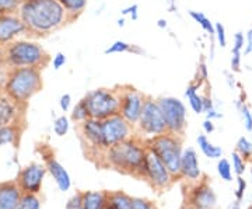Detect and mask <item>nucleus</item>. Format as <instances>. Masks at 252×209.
<instances>
[{
	"label": "nucleus",
	"mask_w": 252,
	"mask_h": 209,
	"mask_svg": "<svg viewBox=\"0 0 252 209\" xmlns=\"http://www.w3.org/2000/svg\"><path fill=\"white\" fill-rule=\"evenodd\" d=\"M59 3L66 10L67 17H69V24L74 23L77 18L80 17L87 7V0H59Z\"/></svg>",
	"instance_id": "4be33fe9"
},
{
	"label": "nucleus",
	"mask_w": 252,
	"mask_h": 209,
	"mask_svg": "<svg viewBox=\"0 0 252 209\" xmlns=\"http://www.w3.org/2000/svg\"><path fill=\"white\" fill-rule=\"evenodd\" d=\"M39 207H41V202L38 200L36 194L23 192V195H21L20 202H18L16 209H39Z\"/></svg>",
	"instance_id": "a878e982"
},
{
	"label": "nucleus",
	"mask_w": 252,
	"mask_h": 209,
	"mask_svg": "<svg viewBox=\"0 0 252 209\" xmlns=\"http://www.w3.org/2000/svg\"><path fill=\"white\" fill-rule=\"evenodd\" d=\"M105 209H132V198L122 191L107 192Z\"/></svg>",
	"instance_id": "aec40b11"
},
{
	"label": "nucleus",
	"mask_w": 252,
	"mask_h": 209,
	"mask_svg": "<svg viewBox=\"0 0 252 209\" xmlns=\"http://www.w3.org/2000/svg\"><path fill=\"white\" fill-rule=\"evenodd\" d=\"M241 52H231V61H230V66H231V72H241Z\"/></svg>",
	"instance_id": "c9c22d12"
},
{
	"label": "nucleus",
	"mask_w": 252,
	"mask_h": 209,
	"mask_svg": "<svg viewBox=\"0 0 252 209\" xmlns=\"http://www.w3.org/2000/svg\"><path fill=\"white\" fill-rule=\"evenodd\" d=\"M44 177H45V167L41 164L31 163L23 170H20L16 181L23 192L38 194L41 191Z\"/></svg>",
	"instance_id": "ddd939ff"
},
{
	"label": "nucleus",
	"mask_w": 252,
	"mask_h": 209,
	"mask_svg": "<svg viewBox=\"0 0 252 209\" xmlns=\"http://www.w3.org/2000/svg\"><path fill=\"white\" fill-rule=\"evenodd\" d=\"M206 115H207V119H212V121H213V118H220V117H223V115H221V114H219L215 108L209 109V111L206 112Z\"/></svg>",
	"instance_id": "de8ad7c7"
},
{
	"label": "nucleus",
	"mask_w": 252,
	"mask_h": 209,
	"mask_svg": "<svg viewBox=\"0 0 252 209\" xmlns=\"http://www.w3.org/2000/svg\"><path fill=\"white\" fill-rule=\"evenodd\" d=\"M231 157H233V169H234V172L238 175H241L245 172V160H244V157L237 150L233 152Z\"/></svg>",
	"instance_id": "473e14b6"
},
{
	"label": "nucleus",
	"mask_w": 252,
	"mask_h": 209,
	"mask_svg": "<svg viewBox=\"0 0 252 209\" xmlns=\"http://www.w3.org/2000/svg\"><path fill=\"white\" fill-rule=\"evenodd\" d=\"M118 26H119V27H124V26H125V18H119V20H118Z\"/></svg>",
	"instance_id": "3c124183"
},
{
	"label": "nucleus",
	"mask_w": 252,
	"mask_h": 209,
	"mask_svg": "<svg viewBox=\"0 0 252 209\" xmlns=\"http://www.w3.org/2000/svg\"><path fill=\"white\" fill-rule=\"evenodd\" d=\"M216 194L207 182H196L184 194V209H215Z\"/></svg>",
	"instance_id": "f8f14e48"
},
{
	"label": "nucleus",
	"mask_w": 252,
	"mask_h": 209,
	"mask_svg": "<svg viewBox=\"0 0 252 209\" xmlns=\"http://www.w3.org/2000/svg\"><path fill=\"white\" fill-rule=\"evenodd\" d=\"M9 66H7V62H6V56H4V51L3 48L0 46V72L1 70H7Z\"/></svg>",
	"instance_id": "a18cd8bd"
},
{
	"label": "nucleus",
	"mask_w": 252,
	"mask_h": 209,
	"mask_svg": "<svg viewBox=\"0 0 252 209\" xmlns=\"http://www.w3.org/2000/svg\"><path fill=\"white\" fill-rule=\"evenodd\" d=\"M54 131L58 137H63V135L67 134V131H69V121H67V118L64 115L56 118V121L54 122Z\"/></svg>",
	"instance_id": "2f4dec72"
},
{
	"label": "nucleus",
	"mask_w": 252,
	"mask_h": 209,
	"mask_svg": "<svg viewBox=\"0 0 252 209\" xmlns=\"http://www.w3.org/2000/svg\"><path fill=\"white\" fill-rule=\"evenodd\" d=\"M182 143L184 137L175 135L171 132H165L161 135L146 139V146L149 150L160 157L162 163L172 174V177L181 175V159H182Z\"/></svg>",
	"instance_id": "39448f33"
},
{
	"label": "nucleus",
	"mask_w": 252,
	"mask_h": 209,
	"mask_svg": "<svg viewBox=\"0 0 252 209\" xmlns=\"http://www.w3.org/2000/svg\"><path fill=\"white\" fill-rule=\"evenodd\" d=\"M9 68H36L44 70L52 62V56L42 45L28 39H14L1 45Z\"/></svg>",
	"instance_id": "20e7f679"
},
{
	"label": "nucleus",
	"mask_w": 252,
	"mask_h": 209,
	"mask_svg": "<svg viewBox=\"0 0 252 209\" xmlns=\"http://www.w3.org/2000/svg\"><path fill=\"white\" fill-rule=\"evenodd\" d=\"M237 107L240 109V114H241V118H243L244 125H245V129L248 132L252 131V112L250 111V108L247 107V104L244 101H238L237 103Z\"/></svg>",
	"instance_id": "cd10ccee"
},
{
	"label": "nucleus",
	"mask_w": 252,
	"mask_h": 209,
	"mask_svg": "<svg viewBox=\"0 0 252 209\" xmlns=\"http://www.w3.org/2000/svg\"><path fill=\"white\" fill-rule=\"evenodd\" d=\"M26 26L17 13L0 14V46L17 39V36L26 35Z\"/></svg>",
	"instance_id": "2eb2a0df"
},
{
	"label": "nucleus",
	"mask_w": 252,
	"mask_h": 209,
	"mask_svg": "<svg viewBox=\"0 0 252 209\" xmlns=\"http://www.w3.org/2000/svg\"><path fill=\"white\" fill-rule=\"evenodd\" d=\"M91 118L90 117V111H89V105H87V101L86 99H81L76 107L73 108L72 112V119L76 122V124H81L84 122L86 119Z\"/></svg>",
	"instance_id": "b1692460"
},
{
	"label": "nucleus",
	"mask_w": 252,
	"mask_h": 209,
	"mask_svg": "<svg viewBox=\"0 0 252 209\" xmlns=\"http://www.w3.org/2000/svg\"><path fill=\"white\" fill-rule=\"evenodd\" d=\"M202 100H203V111L207 112L209 109L213 108V101H212V97H210V94L206 93L205 96H202Z\"/></svg>",
	"instance_id": "37998d69"
},
{
	"label": "nucleus",
	"mask_w": 252,
	"mask_h": 209,
	"mask_svg": "<svg viewBox=\"0 0 252 209\" xmlns=\"http://www.w3.org/2000/svg\"><path fill=\"white\" fill-rule=\"evenodd\" d=\"M66 209H83V192H77L73 195L66 204Z\"/></svg>",
	"instance_id": "f704fd0d"
},
{
	"label": "nucleus",
	"mask_w": 252,
	"mask_h": 209,
	"mask_svg": "<svg viewBox=\"0 0 252 209\" xmlns=\"http://www.w3.org/2000/svg\"><path fill=\"white\" fill-rule=\"evenodd\" d=\"M217 172L224 181H231V166L228 163V160H225V159L219 160Z\"/></svg>",
	"instance_id": "7c9ffc66"
},
{
	"label": "nucleus",
	"mask_w": 252,
	"mask_h": 209,
	"mask_svg": "<svg viewBox=\"0 0 252 209\" xmlns=\"http://www.w3.org/2000/svg\"><path fill=\"white\" fill-rule=\"evenodd\" d=\"M26 105L10 99L6 93H0V127H9L26 122Z\"/></svg>",
	"instance_id": "4468645a"
},
{
	"label": "nucleus",
	"mask_w": 252,
	"mask_h": 209,
	"mask_svg": "<svg viewBox=\"0 0 252 209\" xmlns=\"http://www.w3.org/2000/svg\"><path fill=\"white\" fill-rule=\"evenodd\" d=\"M137 10H139V6L137 4H132V6H129V7H126V9H124L122 11H121V14L125 17V16H127V14H130V17H132V20H137Z\"/></svg>",
	"instance_id": "ea45409f"
},
{
	"label": "nucleus",
	"mask_w": 252,
	"mask_h": 209,
	"mask_svg": "<svg viewBox=\"0 0 252 209\" xmlns=\"http://www.w3.org/2000/svg\"><path fill=\"white\" fill-rule=\"evenodd\" d=\"M17 14L28 38H42L69 24L67 13L59 0H23Z\"/></svg>",
	"instance_id": "f257e3e1"
},
{
	"label": "nucleus",
	"mask_w": 252,
	"mask_h": 209,
	"mask_svg": "<svg viewBox=\"0 0 252 209\" xmlns=\"http://www.w3.org/2000/svg\"><path fill=\"white\" fill-rule=\"evenodd\" d=\"M42 70L36 68H9L3 83V93L20 105H28L35 94L42 90Z\"/></svg>",
	"instance_id": "7ed1b4c3"
},
{
	"label": "nucleus",
	"mask_w": 252,
	"mask_h": 209,
	"mask_svg": "<svg viewBox=\"0 0 252 209\" xmlns=\"http://www.w3.org/2000/svg\"><path fill=\"white\" fill-rule=\"evenodd\" d=\"M198 145L200 150L203 152V155L209 157V159H219L223 156V150L221 147L210 143V140L207 139L206 135H199L198 137Z\"/></svg>",
	"instance_id": "5701e85b"
},
{
	"label": "nucleus",
	"mask_w": 252,
	"mask_h": 209,
	"mask_svg": "<svg viewBox=\"0 0 252 209\" xmlns=\"http://www.w3.org/2000/svg\"><path fill=\"white\" fill-rule=\"evenodd\" d=\"M245 187H247V184H245V180L241 178V175L238 177V190H237V200L241 201L244 195V191H245Z\"/></svg>",
	"instance_id": "c03bdc74"
},
{
	"label": "nucleus",
	"mask_w": 252,
	"mask_h": 209,
	"mask_svg": "<svg viewBox=\"0 0 252 209\" xmlns=\"http://www.w3.org/2000/svg\"><path fill=\"white\" fill-rule=\"evenodd\" d=\"M42 156H44V159H45L46 169L49 170V173L54 175V178L56 180V182H58L59 188H61L62 191H67L69 187H70V177H69L67 172L64 170V167L55 159V156L52 155V152H51V155H46L45 152H44Z\"/></svg>",
	"instance_id": "a211bd4d"
},
{
	"label": "nucleus",
	"mask_w": 252,
	"mask_h": 209,
	"mask_svg": "<svg viewBox=\"0 0 252 209\" xmlns=\"http://www.w3.org/2000/svg\"><path fill=\"white\" fill-rule=\"evenodd\" d=\"M89 105L91 118L107 119L112 115L119 114L121 99H119V87L115 89H97L84 97Z\"/></svg>",
	"instance_id": "423d86ee"
},
{
	"label": "nucleus",
	"mask_w": 252,
	"mask_h": 209,
	"mask_svg": "<svg viewBox=\"0 0 252 209\" xmlns=\"http://www.w3.org/2000/svg\"><path fill=\"white\" fill-rule=\"evenodd\" d=\"M23 195L17 181L0 182V209H16Z\"/></svg>",
	"instance_id": "dca6fc26"
},
{
	"label": "nucleus",
	"mask_w": 252,
	"mask_h": 209,
	"mask_svg": "<svg viewBox=\"0 0 252 209\" xmlns=\"http://www.w3.org/2000/svg\"><path fill=\"white\" fill-rule=\"evenodd\" d=\"M24 124H14L9 127H0V147L4 145H14L17 147L21 134L24 128H21Z\"/></svg>",
	"instance_id": "6ab92c4d"
},
{
	"label": "nucleus",
	"mask_w": 252,
	"mask_h": 209,
	"mask_svg": "<svg viewBox=\"0 0 252 209\" xmlns=\"http://www.w3.org/2000/svg\"><path fill=\"white\" fill-rule=\"evenodd\" d=\"M136 127L139 128V132L143 137L147 138L157 137V135L168 132L160 104H158V101L154 100L153 97H150V96L146 97L143 111H142V115H140V119Z\"/></svg>",
	"instance_id": "0eeeda50"
},
{
	"label": "nucleus",
	"mask_w": 252,
	"mask_h": 209,
	"mask_svg": "<svg viewBox=\"0 0 252 209\" xmlns=\"http://www.w3.org/2000/svg\"><path fill=\"white\" fill-rule=\"evenodd\" d=\"M59 104H61V108L62 111H69L70 108V104H72V97H70V94H63L62 97H61V101H59Z\"/></svg>",
	"instance_id": "a19ab883"
},
{
	"label": "nucleus",
	"mask_w": 252,
	"mask_h": 209,
	"mask_svg": "<svg viewBox=\"0 0 252 209\" xmlns=\"http://www.w3.org/2000/svg\"><path fill=\"white\" fill-rule=\"evenodd\" d=\"M102 135H104V145L105 149L111 146L117 145L122 140L132 138L133 134V125L129 124L121 114L112 115L107 119H102Z\"/></svg>",
	"instance_id": "9b49d317"
},
{
	"label": "nucleus",
	"mask_w": 252,
	"mask_h": 209,
	"mask_svg": "<svg viewBox=\"0 0 252 209\" xmlns=\"http://www.w3.org/2000/svg\"><path fill=\"white\" fill-rule=\"evenodd\" d=\"M146 97H147L146 94L132 86H119V99H121L119 114L133 127L137 125L140 119Z\"/></svg>",
	"instance_id": "1a4fd4ad"
},
{
	"label": "nucleus",
	"mask_w": 252,
	"mask_h": 209,
	"mask_svg": "<svg viewBox=\"0 0 252 209\" xmlns=\"http://www.w3.org/2000/svg\"><path fill=\"white\" fill-rule=\"evenodd\" d=\"M235 150L243 156L244 160H248V159H251L252 157V143L247 139V138L241 137L238 139Z\"/></svg>",
	"instance_id": "bb28decb"
},
{
	"label": "nucleus",
	"mask_w": 252,
	"mask_h": 209,
	"mask_svg": "<svg viewBox=\"0 0 252 209\" xmlns=\"http://www.w3.org/2000/svg\"><path fill=\"white\" fill-rule=\"evenodd\" d=\"M132 209H156L152 202L142 198H132Z\"/></svg>",
	"instance_id": "e433bc0d"
},
{
	"label": "nucleus",
	"mask_w": 252,
	"mask_h": 209,
	"mask_svg": "<svg viewBox=\"0 0 252 209\" xmlns=\"http://www.w3.org/2000/svg\"><path fill=\"white\" fill-rule=\"evenodd\" d=\"M107 192H83V209H105Z\"/></svg>",
	"instance_id": "412c9836"
},
{
	"label": "nucleus",
	"mask_w": 252,
	"mask_h": 209,
	"mask_svg": "<svg viewBox=\"0 0 252 209\" xmlns=\"http://www.w3.org/2000/svg\"><path fill=\"white\" fill-rule=\"evenodd\" d=\"M189 16L193 18V20L198 23L199 26L203 28L206 33H209L210 35H215V34H216V30H215L213 23H212V21H210V20H209L203 13H200V11H195V10H190V11H189Z\"/></svg>",
	"instance_id": "393cba45"
},
{
	"label": "nucleus",
	"mask_w": 252,
	"mask_h": 209,
	"mask_svg": "<svg viewBox=\"0 0 252 209\" xmlns=\"http://www.w3.org/2000/svg\"><path fill=\"white\" fill-rule=\"evenodd\" d=\"M233 209H240V201L237 200L234 202V205H233Z\"/></svg>",
	"instance_id": "603ef678"
},
{
	"label": "nucleus",
	"mask_w": 252,
	"mask_h": 209,
	"mask_svg": "<svg viewBox=\"0 0 252 209\" xmlns=\"http://www.w3.org/2000/svg\"><path fill=\"white\" fill-rule=\"evenodd\" d=\"M252 54V28L248 30L247 36H245V49H244V55Z\"/></svg>",
	"instance_id": "79ce46f5"
},
{
	"label": "nucleus",
	"mask_w": 252,
	"mask_h": 209,
	"mask_svg": "<svg viewBox=\"0 0 252 209\" xmlns=\"http://www.w3.org/2000/svg\"><path fill=\"white\" fill-rule=\"evenodd\" d=\"M215 30H216V38H217V42H219V45L221 46V48H224L227 45V36H225V28L224 26L221 24V23H216L215 24Z\"/></svg>",
	"instance_id": "72a5a7b5"
},
{
	"label": "nucleus",
	"mask_w": 252,
	"mask_h": 209,
	"mask_svg": "<svg viewBox=\"0 0 252 209\" xmlns=\"http://www.w3.org/2000/svg\"><path fill=\"white\" fill-rule=\"evenodd\" d=\"M1 91H3V82L0 80V93H1Z\"/></svg>",
	"instance_id": "864d4df0"
},
{
	"label": "nucleus",
	"mask_w": 252,
	"mask_h": 209,
	"mask_svg": "<svg viewBox=\"0 0 252 209\" xmlns=\"http://www.w3.org/2000/svg\"><path fill=\"white\" fill-rule=\"evenodd\" d=\"M244 46H245V38L243 33H237L234 35V46L231 52H243Z\"/></svg>",
	"instance_id": "4c0bfd02"
},
{
	"label": "nucleus",
	"mask_w": 252,
	"mask_h": 209,
	"mask_svg": "<svg viewBox=\"0 0 252 209\" xmlns=\"http://www.w3.org/2000/svg\"><path fill=\"white\" fill-rule=\"evenodd\" d=\"M52 64H54V69L59 70V69H61L62 66H64V64H66V56H64V54L58 52V54L54 56V59H52Z\"/></svg>",
	"instance_id": "58836bf2"
},
{
	"label": "nucleus",
	"mask_w": 252,
	"mask_h": 209,
	"mask_svg": "<svg viewBox=\"0 0 252 209\" xmlns=\"http://www.w3.org/2000/svg\"><path fill=\"white\" fill-rule=\"evenodd\" d=\"M231 73H233V72H231ZM231 73H225V76H227V82H228V86H230V87L233 89L235 83H234V76H233Z\"/></svg>",
	"instance_id": "09e8293b"
},
{
	"label": "nucleus",
	"mask_w": 252,
	"mask_h": 209,
	"mask_svg": "<svg viewBox=\"0 0 252 209\" xmlns=\"http://www.w3.org/2000/svg\"><path fill=\"white\" fill-rule=\"evenodd\" d=\"M172 174L168 172L165 164L160 160V157L147 149L146 153V162H144V181L150 182V185L158 190L164 191L171 185Z\"/></svg>",
	"instance_id": "9d476101"
},
{
	"label": "nucleus",
	"mask_w": 252,
	"mask_h": 209,
	"mask_svg": "<svg viewBox=\"0 0 252 209\" xmlns=\"http://www.w3.org/2000/svg\"><path fill=\"white\" fill-rule=\"evenodd\" d=\"M157 26L160 28H167V21H165L164 18H160V20L157 21Z\"/></svg>",
	"instance_id": "8fccbe9b"
},
{
	"label": "nucleus",
	"mask_w": 252,
	"mask_h": 209,
	"mask_svg": "<svg viewBox=\"0 0 252 209\" xmlns=\"http://www.w3.org/2000/svg\"><path fill=\"white\" fill-rule=\"evenodd\" d=\"M181 177H185L190 181H198L200 178V169L198 163V155L195 149L188 147L184 150L181 159Z\"/></svg>",
	"instance_id": "f3484780"
},
{
	"label": "nucleus",
	"mask_w": 252,
	"mask_h": 209,
	"mask_svg": "<svg viewBox=\"0 0 252 209\" xmlns=\"http://www.w3.org/2000/svg\"><path fill=\"white\" fill-rule=\"evenodd\" d=\"M203 129H205L206 134H212V132L215 131V124H213V121H212V119H206V121L203 122Z\"/></svg>",
	"instance_id": "49530a36"
},
{
	"label": "nucleus",
	"mask_w": 252,
	"mask_h": 209,
	"mask_svg": "<svg viewBox=\"0 0 252 209\" xmlns=\"http://www.w3.org/2000/svg\"><path fill=\"white\" fill-rule=\"evenodd\" d=\"M23 0H0V14L17 13Z\"/></svg>",
	"instance_id": "c85d7f7f"
},
{
	"label": "nucleus",
	"mask_w": 252,
	"mask_h": 209,
	"mask_svg": "<svg viewBox=\"0 0 252 209\" xmlns=\"http://www.w3.org/2000/svg\"><path fill=\"white\" fill-rule=\"evenodd\" d=\"M130 49H132V44H127L125 41H115L104 51V54H124V52H130Z\"/></svg>",
	"instance_id": "c756f323"
},
{
	"label": "nucleus",
	"mask_w": 252,
	"mask_h": 209,
	"mask_svg": "<svg viewBox=\"0 0 252 209\" xmlns=\"http://www.w3.org/2000/svg\"><path fill=\"white\" fill-rule=\"evenodd\" d=\"M251 177H252V169H251Z\"/></svg>",
	"instance_id": "5fc2aeb1"
},
{
	"label": "nucleus",
	"mask_w": 252,
	"mask_h": 209,
	"mask_svg": "<svg viewBox=\"0 0 252 209\" xmlns=\"http://www.w3.org/2000/svg\"><path fill=\"white\" fill-rule=\"evenodd\" d=\"M157 101L165 118L167 131L184 137L187 131V108L184 103L175 97H160Z\"/></svg>",
	"instance_id": "6e6552de"
},
{
	"label": "nucleus",
	"mask_w": 252,
	"mask_h": 209,
	"mask_svg": "<svg viewBox=\"0 0 252 209\" xmlns=\"http://www.w3.org/2000/svg\"><path fill=\"white\" fill-rule=\"evenodd\" d=\"M146 153V139L133 135L126 140L108 147L104 155L102 166L111 167L122 174L133 175L139 180H144Z\"/></svg>",
	"instance_id": "f03ea898"
}]
</instances>
